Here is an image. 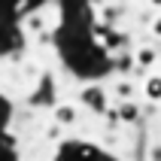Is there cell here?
I'll list each match as a JSON object with an SVG mask.
<instances>
[{"instance_id": "7", "label": "cell", "mask_w": 161, "mask_h": 161, "mask_svg": "<svg viewBox=\"0 0 161 161\" xmlns=\"http://www.w3.org/2000/svg\"><path fill=\"white\" fill-rule=\"evenodd\" d=\"M46 137H49V140H58V137H61V128H58V125H49V128H46Z\"/></svg>"}, {"instance_id": "3", "label": "cell", "mask_w": 161, "mask_h": 161, "mask_svg": "<svg viewBox=\"0 0 161 161\" xmlns=\"http://www.w3.org/2000/svg\"><path fill=\"white\" fill-rule=\"evenodd\" d=\"M113 94H116L119 103L134 100V97H137V85H134V79H116V82H113Z\"/></svg>"}, {"instance_id": "9", "label": "cell", "mask_w": 161, "mask_h": 161, "mask_svg": "<svg viewBox=\"0 0 161 161\" xmlns=\"http://www.w3.org/2000/svg\"><path fill=\"white\" fill-rule=\"evenodd\" d=\"M152 34L161 36V18H155V21H152Z\"/></svg>"}, {"instance_id": "2", "label": "cell", "mask_w": 161, "mask_h": 161, "mask_svg": "<svg viewBox=\"0 0 161 161\" xmlns=\"http://www.w3.org/2000/svg\"><path fill=\"white\" fill-rule=\"evenodd\" d=\"M55 125L58 128H73V125H79V109L70 107V103H61V107H55Z\"/></svg>"}, {"instance_id": "8", "label": "cell", "mask_w": 161, "mask_h": 161, "mask_svg": "<svg viewBox=\"0 0 161 161\" xmlns=\"http://www.w3.org/2000/svg\"><path fill=\"white\" fill-rule=\"evenodd\" d=\"M152 161H161V143L152 146Z\"/></svg>"}, {"instance_id": "6", "label": "cell", "mask_w": 161, "mask_h": 161, "mask_svg": "<svg viewBox=\"0 0 161 161\" xmlns=\"http://www.w3.org/2000/svg\"><path fill=\"white\" fill-rule=\"evenodd\" d=\"M131 67H134V55L119 52V55H116V70H131Z\"/></svg>"}, {"instance_id": "5", "label": "cell", "mask_w": 161, "mask_h": 161, "mask_svg": "<svg viewBox=\"0 0 161 161\" xmlns=\"http://www.w3.org/2000/svg\"><path fill=\"white\" fill-rule=\"evenodd\" d=\"M143 94L152 103H161V76H146V82H143Z\"/></svg>"}, {"instance_id": "4", "label": "cell", "mask_w": 161, "mask_h": 161, "mask_svg": "<svg viewBox=\"0 0 161 161\" xmlns=\"http://www.w3.org/2000/svg\"><path fill=\"white\" fill-rule=\"evenodd\" d=\"M116 116H119V122H125V125H134V122H140V107H137L134 100H128V103H119V107H116Z\"/></svg>"}, {"instance_id": "1", "label": "cell", "mask_w": 161, "mask_h": 161, "mask_svg": "<svg viewBox=\"0 0 161 161\" xmlns=\"http://www.w3.org/2000/svg\"><path fill=\"white\" fill-rule=\"evenodd\" d=\"M79 97H82V107H88L91 113H107V91L100 85H85L79 91Z\"/></svg>"}]
</instances>
